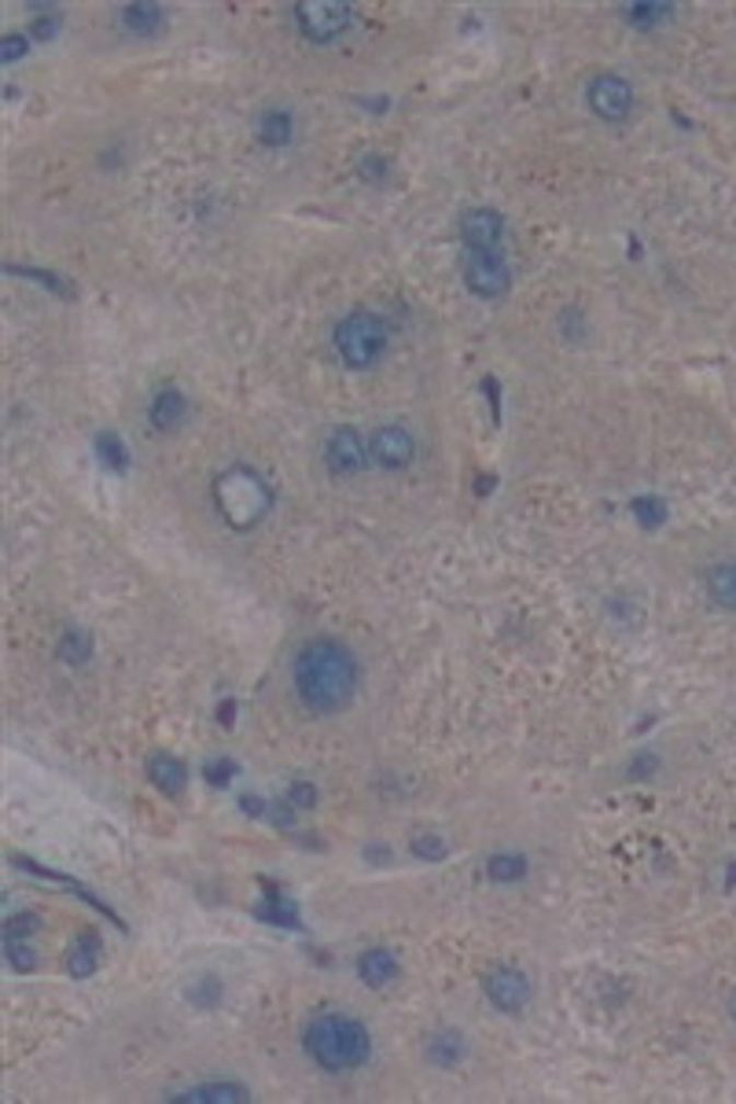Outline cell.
Segmentation results:
<instances>
[{
  "mask_svg": "<svg viewBox=\"0 0 736 1104\" xmlns=\"http://www.w3.org/2000/svg\"><path fill=\"white\" fill-rule=\"evenodd\" d=\"M291 688L309 714L331 718L354 704L361 688V660L336 637H309L291 660Z\"/></svg>",
  "mask_w": 736,
  "mask_h": 1104,
  "instance_id": "obj_1",
  "label": "cell"
},
{
  "mask_svg": "<svg viewBox=\"0 0 736 1104\" xmlns=\"http://www.w3.org/2000/svg\"><path fill=\"white\" fill-rule=\"evenodd\" d=\"M302 1049L328 1076H350V1071L365 1068L372 1057V1035L358 1016L342 1009L317 1012L306 1027H302Z\"/></svg>",
  "mask_w": 736,
  "mask_h": 1104,
  "instance_id": "obj_2",
  "label": "cell"
},
{
  "mask_svg": "<svg viewBox=\"0 0 736 1104\" xmlns=\"http://www.w3.org/2000/svg\"><path fill=\"white\" fill-rule=\"evenodd\" d=\"M210 498H214V509L225 520V526H232V531H255L269 515V509H273V486L250 464H229L214 479V486H210Z\"/></svg>",
  "mask_w": 736,
  "mask_h": 1104,
  "instance_id": "obj_3",
  "label": "cell"
},
{
  "mask_svg": "<svg viewBox=\"0 0 736 1104\" xmlns=\"http://www.w3.org/2000/svg\"><path fill=\"white\" fill-rule=\"evenodd\" d=\"M387 342H390L387 321L372 310H350L331 328V350H336V358L347 372L376 369L383 353H387Z\"/></svg>",
  "mask_w": 736,
  "mask_h": 1104,
  "instance_id": "obj_4",
  "label": "cell"
},
{
  "mask_svg": "<svg viewBox=\"0 0 736 1104\" xmlns=\"http://www.w3.org/2000/svg\"><path fill=\"white\" fill-rule=\"evenodd\" d=\"M354 23V12L342 0H302L295 8V26L309 45H331Z\"/></svg>",
  "mask_w": 736,
  "mask_h": 1104,
  "instance_id": "obj_5",
  "label": "cell"
},
{
  "mask_svg": "<svg viewBox=\"0 0 736 1104\" xmlns=\"http://www.w3.org/2000/svg\"><path fill=\"white\" fill-rule=\"evenodd\" d=\"M586 107L593 118L608 121V126H619L633 115L638 107V89H633L630 78L622 74H597L589 78L586 85Z\"/></svg>",
  "mask_w": 736,
  "mask_h": 1104,
  "instance_id": "obj_6",
  "label": "cell"
},
{
  "mask_svg": "<svg viewBox=\"0 0 736 1104\" xmlns=\"http://www.w3.org/2000/svg\"><path fill=\"white\" fill-rule=\"evenodd\" d=\"M460 277H464V288L482 302L505 299L512 288L509 255H476V251H464Z\"/></svg>",
  "mask_w": 736,
  "mask_h": 1104,
  "instance_id": "obj_7",
  "label": "cell"
},
{
  "mask_svg": "<svg viewBox=\"0 0 736 1104\" xmlns=\"http://www.w3.org/2000/svg\"><path fill=\"white\" fill-rule=\"evenodd\" d=\"M460 243L476 255H509V229L505 218L493 207H471L460 218Z\"/></svg>",
  "mask_w": 736,
  "mask_h": 1104,
  "instance_id": "obj_8",
  "label": "cell"
},
{
  "mask_svg": "<svg viewBox=\"0 0 736 1104\" xmlns=\"http://www.w3.org/2000/svg\"><path fill=\"white\" fill-rule=\"evenodd\" d=\"M369 461L383 472H406L417 461V434L406 423H383L369 434Z\"/></svg>",
  "mask_w": 736,
  "mask_h": 1104,
  "instance_id": "obj_9",
  "label": "cell"
},
{
  "mask_svg": "<svg viewBox=\"0 0 736 1104\" xmlns=\"http://www.w3.org/2000/svg\"><path fill=\"white\" fill-rule=\"evenodd\" d=\"M320 457H325V468L339 479H350V475H361L369 468V434H361L358 428H336L328 431L325 445H320Z\"/></svg>",
  "mask_w": 736,
  "mask_h": 1104,
  "instance_id": "obj_10",
  "label": "cell"
},
{
  "mask_svg": "<svg viewBox=\"0 0 736 1104\" xmlns=\"http://www.w3.org/2000/svg\"><path fill=\"white\" fill-rule=\"evenodd\" d=\"M482 995H487V1001L498 1012H505V1016H516V1012L527 1009L534 987H530V979H527V972H523V968L498 965V968L487 972V979H482Z\"/></svg>",
  "mask_w": 736,
  "mask_h": 1104,
  "instance_id": "obj_11",
  "label": "cell"
},
{
  "mask_svg": "<svg viewBox=\"0 0 736 1104\" xmlns=\"http://www.w3.org/2000/svg\"><path fill=\"white\" fill-rule=\"evenodd\" d=\"M398 957L390 954V950H383V946H369V950H361V957H358V976H361V984L372 987V990H387L390 984L398 979Z\"/></svg>",
  "mask_w": 736,
  "mask_h": 1104,
  "instance_id": "obj_12",
  "label": "cell"
},
{
  "mask_svg": "<svg viewBox=\"0 0 736 1104\" xmlns=\"http://www.w3.org/2000/svg\"><path fill=\"white\" fill-rule=\"evenodd\" d=\"M170 1101H180V1104H232V1101H250V1090L240 1086L232 1079H210V1082H199V1086H188V1090H177L170 1093Z\"/></svg>",
  "mask_w": 736,
  "mask_h": 1104,
  "instance_id": "obj_13",
  "label": "cell"
},
{
  "mask_svg": "<svg viewBox=\"0 0 736 1104\" xmlns=\"http://www.w3.org/2000/svg\"><path fill=\"white\" fill-rule=\"evenodd\" d=\"M144 774H148V781L155 785L163 795H180V792H185V785H188V769H185V763H180L177 755H170V752L148 755Z\"/></svg>",
  "mask_w": 736,
  "mask_h": 1104,
  "instance_id": "obj_14",
  "label": "cell"
},
{
  "mask_svg": "<svg viewBox=\"0 0 736 1104\" xmlns=\"http://www.w3.org/2000/svg\"><path fill=\"white\" fill-rule=\"evenodd\" d=\"M185 412H188L185 394L174 387H163L148 405V420L155 431H177L180 423H185Z\"/></svg>",
  "mask_w": 736,
  "mask_h": 1104,
  "instance_id": "obj_15",
  "label": "cell"
},
{
  "mask_svg": "<svg viewBox=\"0 0 736 1104\" xmlns=\"http://www.w3.org/2000/svg\"><path fill=\"white\" fill-rule=\"evenodd\" d=\"M703 590H708L711 604H719L722 612H736V560H722V563L708 567Z\"/></svg>",
  "mask_w": 736,
  "mask_h": 1104,
  "instance_id": "obj_16",
  "label": "cell"
},
{
  "mask_svg": "<svg viewBox=\"0 0 736 1104\" xmlns=\"http://www.w3.org/2000/svg\"><path fill=\"white\" fill-rule=\"evenodd\" d=\"M258 140L266 148H288L295 140V115L288 107H269L258 118Z\"/></svg>",
  "mask_w": 736,
  "mask_h": 1104,
  "instance_id": "obj_17",
  "label": "cell"
},
{
  "mask_svg": "<svg viewBox=\"0 0 736 1104\" xmlns=\"http://www.w3.org/2000/svg\"><path fill=\"white\" fill-rule=\"evenodd\" d=\"M122 26L137 37H151L166 26V12L159 4H126L122 8Z\"/></svg>",
  "mask_w": 736,
  "mask_h": 1104,
  "instance_id": "obj_18",
  "label": "cell"
},
{
  "mask_svg": "<svg viewBox=\"0 0 736 1104\" xmlns=\"http://www.w3.org/2000/svg\"><path fill=\"white\" fill-rule=\"evenodd\" d=\"M464 1053H468V1046H464V1038L457 1035V1031H435L428 1042V1060L431 1065H442V1068H453V1065H460L464 1060Z\"/></svg>",
  "mask_w": 736,
  "mask_h": 1104,
  "instance_id": "obj_19",
  "label": "cell"
},
{
  "mask_svg": "<svg viewBox=\"0 0 736 1104\" xmlns=\"http://www.w3.org/2000/svg\"><path fill=\"white\" fill-rule=\"evenodd\" d=\"M487 876L498 880V884H516V880L527 876V858L523 855H490L487 858Z\"/></svg>",
  "mask_w": 736,
  "mask_h": 1104,
  "instance_id": "obj_20",
  "label": "cell"
},
{
  "mask_svg": "<svg viewBox=\"0 0 736 1104\" xmlns=\"http://www.w3.org/2000/svg\"><path fill=\"white\" fill-rule=\"evenodd\" d=\"M56 652H59V660H63V663L82 666V663L89 660V655H93V637H89L85 630H74V626H70V630H67L63 637H59V648H56Z\"/></svg>",
  "mask_w": 736,
  "mask_h": 1104,
  "instance_id": "obj_21",
  "label": "cell"
},
{
  "mask_svg": "<svg viewBox=\"0 0 736 1104\" xmlns=\"http://www.w3.org/2000/svg\"><path fill=\"white\" fill-rule=\"evenodd\" d=\"M93 445H96V457L104 461L110 472H126V464H129V450H126V442L118 439L115 431H100L96 439H93Z\"/></svg>",
  "mask_w": 736,
  "mask_h": 1104,
  "instance_id": "obj_22",
  "label": "cell"
},
{
  "mask_svg": "<svg viewBox=\"0 0 736 1104\" xmlns=\"http://www.w3.org/2000/svg\"><path fill=\"white\" fill-rule=\"evenodd\" d=\"M622 15L630 19V26L655 30V26H663L674 15V8L670 4H627V8H622Z\"/></svg>",
  "mask_w": 736,
  "mask_h": 1104,
  "instance_id": "obj_23",
  "label": "cell"
},
{
  "mask_svg": "<svg viewBox=\"0 0 736 1104\" xmlns=\"http://www.w3.org/2000/svg\"><path fill=\"white\" fill-rule=\"evenodd\" d=\"M4 957L15 972H34L37 968V954L30 950L26 939H4Z\"/></svg>",
  "mask_w": 736,
  "mask_h": 1104,
  "instance_id": "obj_24",
  "label": "cell"
},
{
  "mask_svg": "<svg viewBox=\"0 0 736 1104\" xmlns=\"http://www.w3.org/2000/svg\"><path fill=\"white\" fill-rule=\"evenodd\" d=\"M96 968V939H82L70 950V976H89Z\"/></svg>",
  "mask_w": 736,
  "mask_h": 1104,
  "instance_id": "obj_25",
  "label": "cell"
},
{
  "mask_svg": "<svg viewBox=\"0 0 736 1104\" xmlns=\"http://www.w3.org/2000/svg\"><path fill=\"white\" fill-rule=\"evenodd\" d=\"M42 928V917L37 914H12L4 920V939H26L30 943V936Z\"/></svg>",
  "mask_w": 736,
  "mask_h": 1104,
  "instance_id": "obj_26",
  "label": "cell"
},
{
  "mask_svg": "<svg viewBox=\"0 0 736 1104\" xmlns=\"http://www.w3.org/2000/svg\"><path fill=\"white\" fill-rule=\"evenodd\" d=\"M203 774H207V781L214 785V788H225L232 777H236V763H232V758H210Z\"/></svg>",
  "mask_w": 736,
  "mask_h": 1104,
  "instance_id": "obj_27",
  "label": "cell"
},
{
  "mask_svg": "<svg viewBox=\"0 0 736 1104\" xmlns=\"http://www.w3.org/2000/svg\"><path fill=\"white\" fill-rule=\"evenodd\" d=\"M26 53H30V37L23 34H8L0 40V63H19Z\"/></svg>",
  "mask_w": 736,
  "mask_h": 1104,
  "instance_id": "obj_28",
  "label": "cell"
},
{
  "mask_svg": "<svg viewBox=\"0 0 736 1104\" xmlns=\"http://www.w3.org/2000/svg\"><path fill=\"white\" fill-rule=\"evenodd\" d=\"M412 855H420V858H442L446 855V839L442 836H412Z\"/></svg>",
  "mask_w": 736,
  "mask_h": 1104,
  "instance_id": "obj_29",
  "label": "cell"
},
{
  "mask_svg": "<svg viewBox=\"0 0 736 1104\" xmlns=\"http://www.w3.org/2000/svg\"><path fill=\"white\" fill-rule=\"evenodd\" d=\"M288 803L291 806H317V788L309 781H295L288 792Z\"/></svg>",
  "mask_w": 736,
  "mask_h": 1104,
  "instance_id": "obj_30",
  "label": "cell"
},
{
  "mask_svg": "<svg viewBox=\"0 0 736 1104\" xmlns=\"http://www.w3.org/2000/svg\"><path fill=\"white\" fill-rule=\"evenodd\" d=\"M358 174L365 177V181H383L387 177V159H379V155H365L358 162Z\"/></svg>",
  "mask_w": 736,
  "mask_h": 1104,
  "instance_id": "obj_31",
  "label": "cell"
},
{
  "mask_svg": "<svg viewBox=\"0 0 736 1104\" xmlns=\"http://www.w3.org/2000/svg\"><path fill=\"white\" fill-rule=\"evenodd\" d=\"M12 272H19V277H26V280L45 283V291H63V280L52 277V272H42V269H15V266H12Z\"/></svg>",
  "mask_w": 736,
  "mask_h": 1104,
  "instance_id": "obj_32",
  "label": "cell"
},
{
  "mask_svg": "<svg viewBox=\"0 0 736 1104\" xmlns=\"http://www.w3.org/2000/svg\"><path fill=\"white\" fill-rule=\"evenodd\" d=\"M30 30H34V34L37 37H52L56 34V30H59V15H42V19H34V26H30Z\"/></svg>",
  "mask_w": 736,
  "mask_h": 1104,
  "instance_id": "obj_33",
  "label": "cell"
},
{
  "mask_svg": "<svg viewBox=\"0 0 736 1104\" xmlns=\"http://www.w3.org/2000/svg\"><path fill=\"white\" fill-rule=\"evenodd\" d=\"M232 714H236V707H232V700H229L225 707H221V722L229 725V722H232Z\"/></svg>",
  "mask_w": 736,
  "mask_h": 1104,
  "instance_id": "obj_34",
  "label": "cell"
},
{
  "mask_svg": "<svg viewBox=\"0 0 736 1104\" xmlns=\"http://www.w3.org/2000/svg\"><path fill=\"white\" fill-rule=\"evenodd\" d=\"M729 1012H733V1020H736V990H733V998H729Z\"/></svg>",
  "mask_w": 736,
  "mask_h": 1104,
  "instance_id": "obj_35",
  "label": "cell"
}]
</instances>
